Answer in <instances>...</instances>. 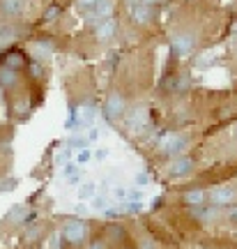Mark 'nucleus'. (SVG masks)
Listing matches in <instances>:
<instances>
[{
	"instance_id": "obj_1",
	"label": "nucleus",
	"mask_w": 237,
	"mask_h": 249,
	"mask_svg": "<svg viewBox=\"0 0 237 249\" xmlns=\"http://www.w3.org/2000/svg\"><path fill=\"white\" fill-rule=\"evenodd\" d=\"M65 240H69L71 245H79V242L85 240V226L81 219H69L65 224Z\"/></svg>"
},
{
	"instance_id": "obj_2",
	"label": "nucleus",
	"mask_w": 237,
	"mask_h": 249,
	"mask_svg": "<svg viewBox=\"0 0 237 249\" xmlns=\"http://www.w3.org/2000/svg\"><path fill=\"white\" fill-rule=\"evenodd\" d=\"M185 148H186V139L180 136V134H170V136H166V139L161 141L164 155H180Z\"/></svg>"
},
{
	"instance_id": "obj_3",
	"label": "nucleus",
	"mask_w": 237,
	"mask_h": 249,
	"mask_svg": "<svg viewBox=\"0 0 237 249\" xmlns=\"http://www.w3.org/2000/svg\"><path fill=\"white\" fill-rule=\"evenodd\" d=\"M210 198L214 205H230V203H235L237 192L233 187H217V189L210 194Z\"/></svg>"
},
{
	"instance_id": "obj_4",
	"label": "nucleus",
	"mask_w": 237,
	"mask_h": 249,
	"mask_svg": "<svg viewBox=\"0 0 237 249\" xmlns=\"http://www.w3.org/2000/svg\"><path fill=\"white\" fill-rule=\"evenodd\" d=\"M104 113H106V118H111V120L124 116V99L120 97V95H111V97L106 99Z\"/></svg>"
},
{
	"instance_id": "obj_5",
	"label": "nucleus",
	"mask_w": 237,
	"mask_h": 249,
	"mask_svg": "<svg viewBox=\"0 0 237 249\" xmlns=\"http://www.w3.org/2000/svg\"><path fill=\"white\" fill-rule=\"evenodd\" d=\"M111 9H113L111 0H97L95 5H92V9H90V17L92 18H106L108 14H111Z\"/></svg>"
},
{
	"instance_id": "obj_6",
	"label": "nucleus",
	"mask_w": 237,
	"mask_h": 249,
	"mask_svg": "<svg viewBox=\"0 0 237 249\" xmlns=\"http://www.w3.org/2000/svg\"><path fill=\"white\" fill-rule=\"evenodd\" d=\"M217 214V208H207V205H193V217L201 222H210Z\"/></svg>"
},
{
	"instance_id": "obj_7",
	"label": "nucleus",
	"mask_w": 237,
	"mask_h": 249,
	"mask_svg": "<svg viewBox=\"0 0 237 249\" xmlns=\"http://www.w3.org/2000/svg\"><path fill=\"white\" fill-rule=\"evenodd\" d=\"M26 2L28 0H2V12H7V14H21L26 9Z\"/></svg>"
},
{
	"instance_id": "obj_8",
	"label": "nucleus",
	"mask_w": 237,
	"mask_h": 249,
	"mask_svg": "<svg viewBox=\"0 0 237 249\" xmlns=\"http://www.w3.org/2000/svg\"><path fill=\"white\" fill-rule=\"evenodd\" d=\"M193 166V161L189 160V157H180V160L170 166V171H173V176H185V173H189Z\"/></svg>"
},
{
	"instance_id": "obj_9",
	"label": "nucleus",
	"mask_w": 237,
	"mask_h": 249,
	"mask_svg": "<svg viewBox=\"0 0 237 249\" xmlns=\"http://www.w3.org/2000/svg\"><path fill=\"white\" fill-rule=\"evenodd\" d=\"M191 46H193V37L191 35H182V37H177L175 39V51L180 55H185L191 51Z\"/></svg>"
},
{
	"instance_id": "obj_10",
	"label": "nucleus",
	"mask_w": 237,
	"mask_h": 249,
	"mask_svg": "<svg viewBox=\"0 0 237 249\" xmlns=\"http://www.w3.org/2000/svg\"><path fill=\"white\" fill-rule=\"evenodd\" d=\"M17 83V71L14 70H7V67H0V86L2 88H9Z\"/></svg>"
},
{
	"instance_id": "obj_11",
	"label": "nucleus",
	"mask_w": 237,
	"mask_h": 249,
	"mask_svg": "<svg viewBox=\"0 0 237 249\" xmlns=\"http://www.w3.org/2000/svg\"><path fill=\"white\" fill-rule=\"evenodd\" d=\"M21 65H23V55L18 53V51H12V53L5 55V67H7V70H14V71H17Z\"/></svg>"
},
{
	"instance_id": "obj_12",
	"label": "nucleus",
	"mask_w": 237,
	"mask_h": 249,
	"mask_svg": "<svg viewBox=\"0 0 237 249\" xmlns=\"http://www.w3.org/2000/svg\"><path fill=\"white\" fill-rule=\"evenodd\" d=\"M203 198H205V194H203L201 189H191V192H186V194H185V203H189V205H201Z\"/></svg>"
},
{
	"instance_id": "obj_13",
	"label": "nucleus",
	"mask_w": 237,
	"mask_h": 249,
	"mask_svg": "<svg viewBox=\"0 0 237 249\" xmlns=\"http://www.w3.org/2000/svg\"><path fill=\"white\" fill-rule=\"evenodd\" d=\"M79 196L83 198V201H90V198H95L97 196V187H95V182H88V185H83L79 189Z\"/></svg>"
},
{
	"instance_id": "obj_14",
	"label": "nucleus",
	"mask_w": 237,
	"mask_h": 249,
	"mask_svg": "<svg viewBox=\"0 0 237 249\" xmlns=\"http://www.w3.org/2000/svg\"><path fill=\"white\" fill-rule=\"evenodd\" d=\"M134 17H136V21H138V23H143V21H150V17H152V14H150L148 5H136V7H134Z\"/></svg>"
},
{
	"instance_id": "obj_15",
	"label": "nucleus",
	"mask_w": 237,
	"mask_h": 249,
	"mask_svg": "<svg viewBox=\"0 0 237 249\" xmlns=\"http://www.w3.org/2000/svg\"><path fill=\"white\" fill-rule=\"evenodd\" d=\"M113 30H115L113 21H104L102 26L97 28V35H99V37H108V35H113Z\"/></svg>"
},
{
	"instance_id": "obj_16",
	"label": "nucleus",
	"mask_w": 237,
	"mask_h": 249,
	"mask_svg": "<svg viewBox=\"0 0 237 249\" xmlns=\"http://www.w3.org/2000/svg\"><path fill=\"white\" fill-rule=\"evenodd\" d=\"M65 178L69 180V182H79V178H81L79 169H76L74 164H67V166H65Z\"/></svg>"
},
{
	"instance_id": "obj_17",
	"label": "nucleus",
	"mask_w": 237,
	"mask_h": 249,
	"mask_svg": "<svg viewBox=\"0 0 237 249\" xmlns=\"http://www.w3.org/2000/svg\"><path fill=\"white\" fill-rule=\"evenodd\" d=\"M76 160H79V164H85V161L92 160V152H90L88 148H81V150H79V157H76Z\"/></svg>"
},
{
	"instance_id": "obj_18",
	"label": "nucleus",
	"mask_w": 237,
	"mask_h": 249,
	"mask_svg": "<svg viewBox=\"0 0 237 249\" xmlns=\"http://www.w3.org/2000/svg\"><path fill=\"white\" fill-rule=\"evenodd\" d=\"M30 74H33L35 79H42V74H44L42 65H39V62H33V65H30Z\"/></svg>"
},
{
	"instance_id": "obj_19",
	"label": "nucleus",
	"mask_w": 237,
	"mask_h": 249,
	"mask_svg": "<svg viewBox=\"0 0 237 249\" xmlns=\"http://www.w3.org/2000/svg\"><path fill=\"white\" fill-rule=\"evenodd\" d=\"M58 14H60V9H58V7H51L49 12H46V21H51V18H55Z\"/></svg>"
},
{
	"instance_id": "obj_20",
	"label": "nucleus",
	"mask_w": 237,
	"mask_h": 249,
	"mask_svg": "<svg viewBox=\"0 0 237 249\" xmlns=\"http://www.w3.org/2000/svg\"><path fill=\"white\" fill-rule=\"evenodd\" d=\"M136 182H138V185H145V182H150V178L145 173H138V176H136Z\"/></svg>"
},
{
	"instance_id": "obj_21",
	"label": "nucleus",
	"mask_w": 237,
	"mask_h": 249,
	"mask_svg": "<svg viewBox=\"0 0 237 249\" xmlns=\"http://www.w3.org/2000/svg\"><path fill=\"white\" fill-rule=\"evenodd\" d=\"M97 0H79V5L81 7H88V9H92V5H95Z\"/></svg>"
},
{
	"instance_id": "obj_22",
	"label": "nucleus",
	"mask_w": 237,
	"mask_h": 249,
	"mask_svg": "<svg viewBox=\"0 0 237 249\" xmlns=\"http://www.w3.org/2000/svg\"><path fill=\"white\" fill-rule=\"evenodd\" d=\"M88 249H104V242H92Z\"/></svg>"
}]
</instances>
